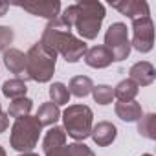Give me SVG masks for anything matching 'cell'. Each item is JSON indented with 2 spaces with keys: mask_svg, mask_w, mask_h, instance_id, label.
Listing matches in <instances>:
<instances>
[{
  "mask_svg": "<svg viewBox=\"0 0 156 156\" xmlns=\"http://www.w3.org/2000/svg\"><path fill=\"white\" fill-rule=\"evenodd\" d=\"M41 44H44L48 50L62 55L68 62H77L88 50L85 41L75 37L70 30H66L59 19H53L46 24V28L42 31Z\"/></svg>",
  "mask_w": 156,
  "mask_h": 156,
  "instance_id": "1",
  "label": "cell"
},
{
  "mask_svg": "<svg viewBox=\"0 0 156 156\" xmlns=\"http://www.w3.org/2000/svg\"><path fill=\"white\" fill-rule=\"evenodd\" d=\"M105 19V6L101 2H77L75 4V20H73V28L77 30V33L81 35V39L85 41H92L98 37L101 24Z\"/></svg>",
  "mask_w": 156,
  "mask_h": 156,
  "instance_id": "2",
  "label": "cell"
},
{
  "mask_svg": "<svg viewBox=\"0 0 156 156\" xmlns=\"http://www.w3.org/2000/svg\"><path fill=\"white\" fill-rule=\"evenodd\" d=\"M55 61L57 53L37 42L26 53V75L37 83H48L55 72Z\"/></svg>",
  "mask_w": 156,
  "mask_h": 156,
  "instance_id": "3",
  "label": "cell"
},
{
  "mask_svg": "<svg viewBox=\"0 0 156 156\" xmlns=\"http://www.w3.org/2000/svg\"><path fill=\"white\" fill-rule=\"evenodd\" d=\"M62 121H64V127H62L64 132L73 140L81 141V140H87L92 132L94 114H92V108L87 105H70L62 112Z\"/></svg>",
  "mask_w": 156,
  "mask_h": 156,
  "instance_id": "4",
  "label": "cell"
},
{
  "mask_svg": "<svg viewBox=\"0 0 156 156\" xmlns=\"http://www.w3.org/2000/svg\"><path fill=\"white\" fill-rule=\"evenodd\" d=\"M41 130H42V127L37 121V118H31V116L20 118L11 127L9 143L19 152H31V149L37 147V143H39Z\"/></svg>",
  "mask_w": 156,
  "mask_h": 156,
  "instance_id": "5",
  "label": "cell"
},
{
  "mask_svg": "<svg viewBox=\"0 0 156 156\" xmlns=\"http://www.w3.org/2000/svg\"><path fill=\"white\" fill-rule=\"evenodd\" d=\"M105 48L112 53L114 61H123L130 53V39H129V30L123 22H114L108 26L105 33Z\"/></svg>",
  "mask_w": 156,
  "mask_h": 156,
  "instance_id": "6",
  "label": "cell"
},
{
  "mask_svg": "<svg viewBox=\"0 0 156 156\" xmlns=\"http://www.w3.org/2000/svg\"><path fill=\"white\" fill-rule=\"evenodd\" d=\"M154 46V26L151 17H141L132 20V42L130 48L138 50L140 53L151 51Z\"/></svg>",
  "mask_w": 156,
  "mask_h": 156,
  "instance_id": "7",
  "label": "cell"
},
{
  "mask_svg": "<svg viewBox=\"0 0 156 156\" xmlns=\"http://www.w3.org/2000/svg\"><path fill=\"white\" fill-rule=\"evenodd\" d=\"M19 8H22L24 11L35 15V17H44L48 20H53L59 17L61 11V2L59 0H44V2H24V4H17Z\"/></svg>",
  "mask_w": 156,
  "mask_h": 156,
  "instance_id": "8",
  "label": "cell"
},
{
  "mask_svg": "<svg viewBox=\"0 0 156 156\" xmlns=\"http://www.w3.org/2000/svg\"><path fill=\"white\" fill-rule=\"evenodd\" d=\"M110 6L130 20L149 17V4L145 0H121V2H110Z\"/></svg>",
  "mask_w": 156,
  "mask_h": 156,
  "instance_id": "9",
  "label": "cell"
},
{
  "mask_svg": "<svg viewBox=\"0 0 156 156\" xmlns=\"http://www.w3.org/2000/svg\"><path fill=\"white\" fill-rule=\"evenodd\" d=\"M129 73H130V81L136 83L138 87H149V85H152L154 77H156L154 66L151 62H147V61H140V62L132 64L130 70H129Z\"/></svg>",
  "mask_w": 156,
  "mask_h": 156,
  "instance_id": "10",
  "label": "cell"
},
{
  "mask_svg": "<svg viewBox=\"0 0 156 156\" xmlns=\"http://www.w3.org/2000/svg\"><path fill=\"white\" fill-rule=\"evenodd\" d=\"M90 136H92V140H94V143H96L98 147H107V145H110V143L116 140L118 129H116V125H112L110 121H99L98 125L92 127Z\"/></svg>",
  "mask_w": 156,
  "mask_h": 156,
  "instance_id": "11",
  "label": "cell"
},
{
  "mask_svg": "<svg viewBox=\"0 0 156 156\" xmlns=\"http://www.w3.org/2000/svg\"><path fill=\"white\" fill-rule=\"evenodd\" d=\"M83 57H85V62L92 68H107L114 61L112 53L105 46H92V48L87 50V53Z\"/></svg>",
  "mask_w": 156,
  "mask_h": 156,
  "instance_id": "12",
  "label": "cell"
},
{
  "mask_svg": "<svg viewBox=\"0 0 156 156\" xmlns=\"http://www.w3.org/2000/svg\"><path fill=\"white\" fill-rule=\"evenodd\" d=\"M4 64L11 73L22 75L26 73V53H22L17 48H9L4 51Z\"/></svg>",
  "mask_w": 156,
  "mask_h": 156,
  "instance_id": "13",
  "label": "cell"
},
{
  "mask_svg": "<svg viewBox=\"0 0 156 156\" xmlns=\"http://www.w3.org/2000/svg\"><path fill=\"white\" fill-rule=\"evenodd\" d=\"M64 145H66V132H64V129L53 125V127L46 132V136H44V140H42V149H44V152L48 154V152H51V151H57V149L64 147Z\"/></svg>",
  "mask_w": 156,
  "mask_h": 156,
  "instance_id": "14",
  "label": "cell"
},
{
  "mask_svg": "<svg viewBox=\"0 0 156 156\" xmlns=\"http://www.w3.org/2000/svg\"><path fill=\"white\" fill-rule=\"evenodd\" d=\"M114 110H116V116L119 119H123V121H138L143 116L141 105L136 103V101H127V103L125 101H118Z\"/></svg>",
  "mask_w": 156,
  "mask_h": 156,
  "instance_id": "15",
  "label": "cell"
},
{
  "mask_svg": "<svg viewBox=\"0 0 156 156\" xmlns=\"http://www.w3.org/2000/svg\"><path fill=\"white\" fill-rule=\"evenodd\" d=\"M37 121L41 123V127H50V125H55L57 119L61 118V110L57 105H53L51 101L48 103H42L37 110Z\"/></svg>",
  "mask_w": 156,
  "mask_h": 156,
  "instance_id": "16",
  "label": "cell"
},
{
  "mask_svg": "<svg viewBox=\"0 0 156 156\" xmlns=\"http://www.w3.org/2000/svg\"><path fill=\"white\" fill-rule=\"evenodd\" d=\"M94 88V83L90 77L87 75H75L72 77V81L68 85V92L70 96H75V98H87Z\"/></svg>",
  "mask_w": 156,
  "mask_h": 156,
  "instance_id": "17",
  "label": "cell"
},
{
  "mask_svg": "<svg viewBox=\"0 0 156 156\" xmlns=\"http://www.w3.org/2000/svg\"><path fill=\"white\" fill-rule=\"evenodd\" d=\"M140 88L136 83H132L130 79H123L118 83V87L114 88V98H118L119 101H134V98L138 96Z\"/></svg>",
  "mask_w": 156,
  "mask_h": 156,
  "instance_id": "18",
  "label": "cell"
},
{
  "mask_svg": "<svg viewBox=\"0 0 156 156\" xmlns=\"http://www.w3.org/2000/svg\"><path fill=\"white\" fill-rule=\"evenodd\" d=\"M31 107H33V101H31V99H28V98H19V99H13V101L9 103L8 116L17 118V119L26 118V116H30Z\"/></svg>",
  "mask_w": 156,
  "mask_h": 156,
  "instance_id": "19",
  "label": "cell"
},
{
  "mask_svg": "<svg viewBox=\"0 0 156 156\" xmlns=\"http://www.w3.org/2000/svg\"><path fill=\"white\" fill-rule=\"evenodd\" d=\"M2 92L9 99H19V98H26L28 87L22 79H9L2 85Z\"/></svg>",
  "mask_w": 156,
  "mask_h": 156,
  "instance_id": "20",
  "label": "cell"
},
{
  "mask_svg": "<svg viewBox=\"0 0 156 156\" xmlns=\"http://www.w3.org/2000/svg\"><path fill=\"white\" fill-rule=\"evenodd\" d=\"M138 132L149 140H154L156 138V116L154 114L141 116L138 119Z\"/></svg>",
  "mask_w": 156,
  "mask_h": 156,
  "instance_id": "21",
  "label": "cell"
},
{
  "mask_svg": "<svg viewBox=\"0 0 156 156\" xmlns=\"http://www.w3.org/2000/svg\"><path fill=\"white\" fill-rule=\"evenodd\" d=\"M50 98H51V103L53 105H68L70 103V92H68V87H64L62 83H53L50 87Z\"/></svg>",
  "mask_w": 156,
  "mask_h": 156,
  "instance_id": "22",
  "label": "cell"
},
{
  "mask_svg": "<svg viewBox=\"0 0 156 156\" xmlns=\"http://www.w3.org/2000/svg\"><path fill=\"white\" fill-rule=\"evenodd\" d=\"M92 96H94V101H96V103H99V105H108V103H112V99H114V90H112V87H108V85H98V87L92 88Z\"/></svg>",
  "mask_w": 156,
  "mask_h": 156,
  "instance_id": "23",
  "label": "cell"
},
{
  "mask_svg": "<svg viewBox=\"0 0 156 156\" xmlns=\"http://www.w3.org/2000/svg\"><path fill=\"white\" fill-rule=\"evenodd\" d=\"M66 151H68V156H96L94 151H92L88 145L79 143V141L66 145Z\"/></svg>",
  "mask_w": 156,
  "mask_h": 156,
  "instance_id": "24",
  "label": "cell"
},
{
  "mask_svg": "<svg viewBox=\"0 0 156 156\" xmlns=\"http://www.w3.org/2000/svg\"><path fill=\"white\" fill-rule=\"evenodd\" d=\"M15 39V33L9 26H0V50H6Z\"/></svg>",
  "mask_w": 156,
  "mask_h": 156,
  "instance_id": "25",
  "label": "cell"
},
{
  "mask_svg": "<svg viewBox=\"0 0 156 156\" xmlns=\"http://www.w3.org/2000/svg\"><path fill=\"white\" fill-rule=\"evenodd\" d=\"M8 118H9V116L4 114V112L0 114V132H4V130L9 127V119H8Z\"/></svg>",
  "mask_w": 156,
  "mask_h": 156,
  "instance_id": "26",
  "label": "cell"
},
{
  "mask_svg": "<svg viewBox=\"0 0 156 156\" xmlns=\"http://www.w3.org/2000/svg\"><path fill=\"white\" fill-rule=\"evenodd\" d=\"M46 156H68L66 145H64V147H61V149H57V151H51V152H48Z\"/></svg>",
  "mask_w": 156,
  "mask_h": 156,
  "instance_id": "27",
  "label": "cell"
},
{
  "mask_svg": "<svg viewBox=\"0 0 156 156\" xmlns=\"http://www.w3.org/2000/svg\"><path fill=\"white\" fill-rule=\"evenodd\" d=\"M8 9H9V6H8L6 2H0V17H4V15L8 13Z\"/></svg>",
  "mask_w": 156,
  "mask_h": 156,
  "instance_id": "28",
  "label": "cell"
},
{
  "mask_svg": "<svg viewBox=\"0 0 156 156\" xmlns=\"http://www.w3.org/2000/svg\"><path fill=\"white\" fill-rule=\"evenodd\" d=\"M20 156H39V154H35V152H22Z\"/></svg>",
  "mask_w": 156,
  "mask_h": 156,
  "instance_id": "29",
  "label": "cell"
},
{
  "mask_svg": "<svg viewBox=\"0 0 156 156\" xmlns=\"http://www.w3.org/2000/svg\"><path fill=\"white\" fill-rule=\"evenodd\" d=\"M0 156H6V151H4V147L0 145Z\"/></svg>",
  "mask_w": 156,
  "mask_h": 156,
  "instance_id": "30",
  "label": "cell"
},
{
  "mask_svg": "<svg viewBox=\"0 0 156 156\" xmlns=\"http://www.w3.org/2000/svg\"><path fill=\"white\" fill-rule=\"evenodd\" d=\"M0 114H2V105H0Z\"/></svg>",
  "mask_w": 156,
  "mask_h": 156,
  "instance_id": "31",
  "label": "cell"
},
{
  "mask_svg": "<svg viewBox=\"0 0 156 156\" xmlns=\"http://www.w3.org/2000/svg\"><path fill=\"white\" fill-rule=\"evenodd\" d=\"M143 156H152V154H143Z\"/></svg>",
  "mask_w": 156,
  "mask_h": 156,
  "instance_id": "32",
  "label": "cell"
}]
</instances>
